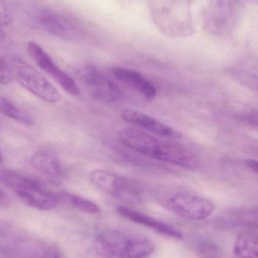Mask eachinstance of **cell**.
Segmentation results:
<instances>
[{
  "mask_svg": "<svg viewBox=\"0 0 258 258\" xmlns=\"http://www.w3.org/2000/svg\"><path fill=\"white\" fill-rule=\"evenodd\" d=\"M118 137L122 145L144 156L186 169H195L200 164L198 156L190 149L160 139L141 129L124 127L119 130Z\"/></svg>",
  "mask_w": 258,
  "mask_h": 258,
  "instance_id": "6da1fadb",
  "label": "cell"
},
{
  "mask_svg": "<svg viewBox=\"0 0 258 258\" xmlns=\"http://www.w3.org/2000/svg\"><path fill=\"white\" fill-rule=\"evenodd\" d=\"M155 197L164 209L191 221L206 219L215 210L212 200L183 186H163L156 190Z\"/></svg>",
  "mask_w": 258,
  "mask_h": 258,
  "instance_id": "7a4b0ae2",
  "label": "cell"
},
{
  "mask_svg": "<svg viewBox=\"0 0 258 258\" xmlns=\"http://www.w3.org/2000/svg\"><path fill=\"white\" fill-rule=\"evenodd\" d=\"M94 245L97 252L105 258H147L155 250L149 238L116 229L98 232Z\"/></svg>",
  "mask_w": 258,
  "mask_h": 258,
  "instance_id": "3957f363",
  "label": "cell"
},
{
  "mask_svg": "<svg viewBox=\"0 0 258 258\" xmlns=\"http://www.w3.org/2000/svg\"><path fill=\"white\" fill-rule=\"evenodd\" d=\"M0 181L12 189L26 205L40 211H50L58 206V192H53L36 179L16 171H0Z\"/></svg>",
  "mask_w": 258,
  "mask_h": 258,
  "instance_id": "277c9868",
  "label": "cell"
},
{
  "mask_svg": "<svg viewBox=\"0 0 258 258\" xmlns=\"http://www.w3.org/2000/svg\"><path fill=\"white\" fill-rule=\"evenodd\" d=\"M91 182L110 197L125 203L139 204L145 199L142 185L133 179L103 169H95L89 174Z\"/></svg>",
  "mask_w": 258,
  "mask_h": 258,
  "instance_id": "5b68a950",
  "label": "cell"
},
{
  "mask_svg": "<svg viewBox=\"0 0 258 258\" xmlns=\"http://www.w3.org/2000/svg\"><path fill=\"white\" fill-rule=\"evenodd\" d=\"M12 69L14 79L35 96L52 104L60 102L61 96L57 89L31 65L16 60Z\"/></svg>",
  "mask_w": 258,
  "mask_h": 258,
  "instance_id": "8992f818",
  "label": "cell"
},
{
  "mask_svg": "<svg viewBox=\"0 0 258 258\" xmlns=\"http://www.w3.org/2000/svg\"><path fill=\"white\" fill-rule=\"evenodd\" d=\"M0 251L5 258H62L54 244L34 238H14L6 241Z\"/></svg>",
  "mask_w": 258,
  "mask_h": 258,
  "instance_id": "52a82bcc",
  "label": "cell"
},
{
  "mask_svg": "<svg viewBox=\"0 0 258 258\" xmlns=\"http://www.w3.org/2000/svg\"><path fill=\"white\" fill-rule=\"evenodd\" d=\"M82 79L93 98L101 102L113 103L123 97V91L103 71L88 67L82 72Z\"/></svg>",
  "mask_w": 258,
  "mask_h": 258,
  "instance_id": "ba28073f",
  "label": "cell"
},
{
  "mask_svg": "<svg viewBox=\"0 0 258 258\" xmlns=\"http://www.w3.org/2000/svg\"><path fill=\"white\" fill-rule=\"evenodd\" d=\"M27 49L29 55L36 65L45 74L51 76L63 90L74 96L80 95V89L77 83L56 64L51 56L40 45L30 41L27 44Z\"/></svg>",
  "mask_w": 258,
  "mask_h": 258,
  "instance_id": "9c48e42d",
  "label": "cell"
},
{
  "mask_svg": "<svg viewBox=\"0 0 258 258\" xmlns=\"http://www.w3.org/2000/svg\"><path fill=\"white\" fill-rule=\"evenodd\" d=\"M37 19L45 31L56 37L75 40L81 35V30L74 20L51 9H42Z\"/></svg>",
  "mask_w": 258,
  "mask_h": 258,
  "instance_id": "30bf717a",
  "label": "cell"
},
{
  "mask_svg": "<svg viewBox=\"0 0 258 258\" xmlns=\"http://www.w3.org/2000/svg\"><path fill=\"white\" fill-rule=\"evenodd\" d=\"M216 227L223 229L258 230V206L238 208L227 211L215 220Z\"/></svg>",
  "mask_w": 258,
  "mask_h": 258,
  "instance_id": "8fae6325",
  "label": "cell"
},
{
  "mask_svg": "<svg viewBox=\"0 0 258 258\" xmlns=\"http://www.w3.org/2000/svg\"><path fill=\"white\" fill-rule=\"evenodd\" d=\"M121 117L125 122L135 124L140 128H144V130L155 134L158 136L171 139H178L182 137L181 134L178 131L171 128L152 116L138 110L125 109L121 113Z\"/></svg>",
  "mask_w": 258,
  "mask_h": 258,
  "instance_id": "7c38bea8",
  "label": "cell"
},
{
  "mask_svg": "<svg viewBox=\"0 0 258 258\" xmlns=\"http://www.w3.org/2000/svg\"><path fill=\"white\" fill-rule=\"evenodd\" d=\"M117 212L129 221L136 224H141L144 227H148L154 230L156 233H160L164 236L176 239H182L183 233L175 227L166 224L163 221H159L156 218H152L145 214L141 213L138 211L134 210L125 206H119L117 208Z\"/></svg>",
  "mask_w": 258,
  "mask_h": 258,
  "instance_id": "4fadbf2b",
  "label": "cell"
},
{
  "mask_svg": "<svg viewBox=\"0 0 258 258\" xmlns=\"http://www.w3.org/2000/svg\"><path fill=\"white\" fill-rule=\"evenodd\" d=\"M112 74L120 83L133 89L147 99L153 100L156 98L157 90L154 85L138 71L117 67L112 69Z\"/></svg>",
  "mask_w": 258,
  "mask_h": 258,
  "instance_id": "5bb4252c",
  "label": "cell"
},
{
  "mask_svg": "<svg viewBox=\"0 0 258 258\" xmlns=\"http://www.w3.org/2000/svg\"><path fill=\"white\" fill-rule=\"evenodd\" d=\"M243 0H214L210 12V24L215 30H224L233 22Z\"/></svg>",
  "mask_w": 258,
  "mask_h": 258,
  "instance_id": "9a60e30c",
  "label": "cell"
},
{
  "mask_svg": "<svg viewBox=\"0 0 258 258\" xmlns=\"http://www.w3.org/2000/svg\"><path fill=\"white\" fill-rule=\"evenodd\" d=\"M33 169L50 183L57 184L63 178V169L58 159L46 151L37 152L31 159Z\"/></svg>",
  "mask_w": 258,
  "mask_h": 258,
  "instance_id": "2e32d148",
  "label": "cell"
},
{
  "mask_svg": "<svg viewBox=\"0 0 258 258\" xmlns=\"http://www.w3.org/2000/svg\"><path fill=\"white\" fill-rule=\"evenodd\" d=\"M233 253L237 258H258V234L244 232L236 238Z\"/></svg>",
  "mask_w": 258,
  "mask_h": 258,
  "instance_id": "e0dca14e",
  "label": "cell"
},
{
  "mask_svg": "<svg viewBox=\"0 0 258 258\" xmlns=\"http://www.w3.org/2000/svg\"><path fill=\"white\" fill-rule=\"evenodd\" d=\"M0 113L27 126H30L34 122L33 117L27 112L2 95H0Z\"/></svg>",
  "mask_w": 258,
  "mask_h": 258,
  "instance_id": "ac0fdd59",
  "label": "cell"
},
{
  "mask_svg": "<svg viewBox=\"0 0 258 258\" xmlns=\"http://www.w3.org/2000/svg\"><path fill=\"white\" fill-rule=\"evenodd\" d=\"M58 196L60 201L68 203L74 209L83 213L95 215L101 212V209L96 203L84 197L67 192H58Z\"/></svg>",
  "mask_w": 258,
  "mask_h": 258,
  "instance_id": "d6986e66",
  "label": "cell"
},
{
  "mask_svg": "<svg viewBox=\"0 0 258 258\" xmlns=\"http://www.w3.org/2000/svg\"><path fill=\"white\" fill-rule=\"evenodd\" d=\"M12 67L0 57V85H7L13 80Z\"/></svg>",
  "mask_w": 258,
  "mask_h": 258,
  "instance_id": "ffe728a7",
  "label": "cell"
},
{
  "mask_svg": "<svg viewBox=\"0 0 258 258\" xmlns=\"http://www.w3.org/2000/svg\"><path fill=\"white\" fill-rule=\"evenodd\" d=\"M12 15L10 9L4 0H0V26L7 25L12 21Z\"/></svg>",
  "mask_w": 258,
  "mask_h": 258,
  "instance_id": "44dd1931",
  "label": "cell"
},
{
  "mask_svg": "<svg viewBox=\"0 0 258 258\" xmlns=\"http://www.w3.org/2000/svg\"><path fill=\"white\" fill-rule=\"evenodd\" d=\"M245 164L250 169L258 174V159H247L245 161Z\"/></svg>",
  "mask_w": 258,
  "mask_h": 258,
  "instance_id": "7402d4cb",
  "label": "cell"
},
{
  "mask_svg": "<svg viewBox=\"0 0 258 258\" xmlns=\"http://www.w3.org/2000/svg\"><path fill=\"white\" fill-rule=\"evenodd\" d=\"M9 204H10V199L3 189H0V206L5 207L9 206Z\"/></svg>",
  "mask_w": 258,
  "mask_h": 258,
  "instance_id": "603a6c76",
  "label": "cell"
},
{
  "mask_svg": "<svg viewBox=\"0 0 258 258\" xmlns=\"http://www.w3.org/2000/svg\"><path fill=\"white\" fill-rule=\"evenodd\" d=\"M246 119L251 125L258 128V112L250 113L249 115L247 116Z\"/></svg>",
  "mask_w": 258,
  "mask_h": 258,
  "instance_id": "cb8c5ba5",
  "label": "cell"
},
{
  "mask_svg": "<svg viewBox=\"0 0 258 258\" xmlns=\"http://www.w3.org/2000/svg\"><path fill=\"white\" fill-rule=\"evenodd\" d=\"M5 38H6V34H5L4 31L2 30L1 26H0V43L4 41Z\"/></svg>",
  "mask_w": 258,
  "mask_h": 258,
  "instance_id": "d4e9b609",
  "label": "cell"
},
{
  "mask_svg": "<svg viewBox=\"0 0 258 258\" xmlns=\"http://www.w3.org/2000/svg\"><path fill=\"white\" fill-rule=\"evenodd\" d=\"M3 154H2V152L0 151V164H1L2 162H3Z\"/></svg>",
  "mask_w": 258,
  "mask_h": 258,
  "instance_id": "484cf974",
  "label": "cell"
},
{
  "mask_svg": "<svg viewBox=\"0 0 258 258\" xmlns=\"http://www.w3.org/2000/svg\"><path fill=\"white\" fill-rule=\"evenodd\" d=\"M255 1H257V3H258V0H255Z\"/></svg>",
  "mask_w": 258,
  "mask_h": 258,
  "instance_id": "4316f807",
  "label": "cell"
}]
</instances>
